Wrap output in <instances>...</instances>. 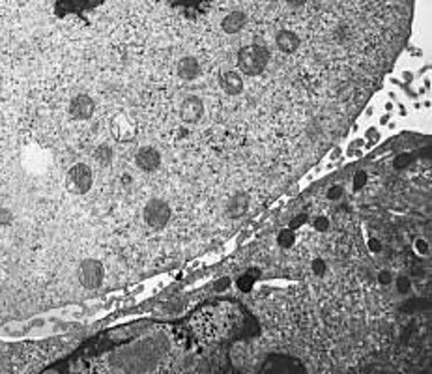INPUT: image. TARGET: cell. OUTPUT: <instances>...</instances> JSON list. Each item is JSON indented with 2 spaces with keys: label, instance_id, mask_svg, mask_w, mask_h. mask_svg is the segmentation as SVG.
Masks as SVG:
<instances>
[{
  "label": "cell",
  "instance_id": "1",
  "mask_svg": "<svg viewBox=\"0 0 432 374\" xmlns=\"http://www.w3.org/2000/svg\"><path fill=\"white\" fill-rule=\"evenodd\" d=\"M270 64V51L264 45L251 44L241 47L238 53V68L247 77H258L266 71Z\"/></svg>",
  "mask_w": 432,
  "mask_h": 374
},
{
  "label": "cell",
  "instance_id": "2",
  "mask_svg": "<svg viewBox=\"0 0 432 374\" xmlns=\"http://www.w3.org/2000/svg\"><path fill=\"white\" fill-rule=\"evenodd\" d=\"M94 186V173L86 163H75L66 173V189L71 195H86Z\"/></svg>",
  "mask_w": 432,
  "mask_h": 374
},
{
  "label": "cell",
  "instance_id": "3",
  "mask_svg": "<svg viewBox=\"0 0 432 374\" xmlns=\"http://www.w3.org/2000/svg\"><path fill=\"white\" fill-rule=\"evenodd\" d=\"M77 280L86 290H98L105 280V268L98 258L81 261L77 266Z\"/></svg>",
  "mask_w": 432,
  "mask_h": 374
},
{
  "label": "cell",
  "instance_id": "4",
  "mask_svg": "<svg viewBox=\"0 0 432 374\" xmlns=\"http://www.w3.org/2000/svg\"><path fill=\"white\" fill-rule=\"evenodd\" d=\"M143 217L144 223L152 231H163L171 223L172 210L167 201H163V198H150L143 210Z\"/></svg>",
  "mask_w": 432,
  "mask_h": 374
},
{
  "label": "cell",
  "instance_id": "5",
  "mask_svg": "<svg viewBox=\"0 0 432 374\" xmlns=\"http://www.w3.org/2000/svg\"><path fill=\"white\" fill-rule=\"evenodd\" d=\"M109 129L111 135L116 138L118 143H131L133 138L137 137V126L133 123L126 113H116L109 122Z\"/></svg>",
  "mask_w": 432,
  "mask_h": 374
},
{
  "label": "cell",
  "instance_id": "6",
  "mask_svg": "<svg viewBox=\"0 0 432 374\" xmlns=\"http://www.w3.org/2000/svg\"><path fill=\"white\" fill-rule=\"evenodd\" d=\"M68 111L71 114V118L84 122V120L92 118L94 113H96V101L90 98L89 94H77L69 101Z\"/></svg>",
  "mask_w": 432,
  "mask_h": 374
},
{
  "label": "cell",
  "instance_id": "7",
  "mask_svg": "<svg viewBox=\"0 0 432 374\" xmlns=\"http://www.w3.org/2000/svg\"><path fill=\"white\" fill-rule=\"evenodd\" d=\"M135 165L143 173H156L157 168L161 167V153L154 146L139 148L137 153H135Z\"/></svg>",
  "mask_w": 432,
  "mask_h": 374
},
{
  "label": "cell",
  "instance_id": "8",
  "mask_svg": "<svg viewBox=\"0 0 432 374\" xmlns=\"http://www.w3.org/2000/svg\"><path fill=\"white\" fill-rule=\"evenodd\" d=\"M204 116V101L199 96H187L180 105V118L184 123L201 122Z\"/></svg>",
  "mask_w": 432,
  "mask_h": 374
},
{
  "label": "cell",
  "instance_id": "9",
  "mask_svg": "<svg viewBox=\"0 0 432 374\" xmlns=\"http://www.w3.org/2000/svg\"><path fill=\"white\" fill-rule=\"evenodd\" d=\"M219 86H221V90L226 96L236 98V96H240L243 92V79L234 69H226V71H221V75H219Z\"/></svg>",
  "mask_w": 432,
  "mask_h": 374
},
{
  "label": "cell",
  "instance_id": "10",
  "mask_svg": "<svg viewBox=\"0 0 432 374\" xmlns=\"http://www.w3.org/2000/svg\"><path fill=\"white\" fill-rule=\"evenodd\" d=\"M251 198L246 191H236L228 201H226V216L231 219H241L249 210Z\"/></svg>",
  "mask_w": 432,
  "mask_h": 374
},
{
  "label": "cell",
  "instance_id": "11",
  "mask_svg": "<svg viewBox=\"0 0 432 374\" xmlns=\"http://www.w3.org/2000/svg\"><path fill=\"white\" fill-rule=\"evenodd\" d=\"M275 45H277V49H279L281 53L292 54L300 49L301 40H300V36L296 34L294 30L283 29L275 34Z\"/></svg>",
  "mask_w": 432,
  "mask_h": 374
},
{
  "label": "cell",
  "instance_id": "12",
  "mask_svg": "<svg viewBox=\"0 0 432 374\" xmlns=\"http://www.w3.org/2000/svg\"><path fill=\"white\" fill-rule=\"evenodd\" d=\"M176 71L178 77L184 81H195L199 79L202 74L201 64H199V60H196L195 56H184V59H180V62H178L176 66Z\"/></svg>",
  "mask_w": 432,
  "mask_h": 374
},
{
  "label": "cell",
  "instance_id": "13",
  "mask_svg": "<svg viewBox=\"0 0 432 374\" xmlns=\"http://www.w3.org/2000/svg\"><path fill=\"white\" fill-rule=\"evenodd\" d=\"M246 23H247V15L240 10H234L223 17L221 29L225 30L226 34H238V32L243 30Z\"/></svg>",
  "mask_w": 432,
  "mask_h": 374
},
{
  "label": "cell",
  "instance_id": "14",
  "mask_svg": "<svg viewBox=\"0 0 432 374\" xmlns=\"http://www.w3.org/2000/svg\"><path fill=\"white\" fill-rule=\"evenodd\" d=\"M98 2L99 0H56V6H59V10H62V14H66V11L90 10Z\"/></svg>",
  "mask_w": 432,
  "mask_h": 374
},
{
  "label": "cell",
  "instance_id": "15",
  "mask_svg": "<svg viewBox=\"0 0 432 374\" xmlns=\"http://www.w3.org/2000/svg\"><path fill=\"white\" fill-rule=\"evenodd\" d=\"M94 159H96V163H99L101 167H109L114 159L113 146L107 143L98 144V146L94 148Z\"/></svg>",
  "mask_w": 432,
  "mask_h": 374
},
{
  "label": "cell",
  "instance_id": "16",
  "mask_svg": "<svg viewBox=\"0 0 432 374\" xmlns=\"http://www.w3.org/2000/svg\"><path fill=\"white\" fill-rule=\"evenodd\" d=\"M296 243V232L292 228H283V231L277 234V246L283 247V249H290V247Z\"/></svg>",
  "mask_w": 432,
  "mask_h": 374
},
{
  "label": "cell",
  "instance_id": "17",
  "mask_svg": "<svg viewBox=\"0 0 432 374\" xmlns=\"http://www.w3.org/2000/svg\"><path fill=\"white\" fill-rule=\"evenodd\" d=\"M395 283V288L401 295H406L412 292V276H397L393 279Z\"/></svg>",
  "mask_w": 432,
  "mask_h": 374
},
{
  "label": "cell",
  "instance_id": "18",
  "mask_svg": "<svg viewBox=\"0 0 432 374\" xmlns=\"http://www.w3.org/2000/svg\"><path fill=\"white\" fill-rule=\"evenodd\" d=\"M255 280H256V277L253 276V273H249V271H247V273H243V276L238 279V283H236V285H238V288H240L241 292H251V290H253V286H255Z\"/></svg>",
  "mask_w": 432,
  "mask_h": 374
},
{
  "label": "cell",
  "instance_id": "19",
  "mask_svg": "<svg viewBox=\"0 0 432 374\" xmlns=\"http://www.w3.org/2000/svg\"><path fill=\"white\" fill-rule=\"evenodd\" d=\"M413 249H416V253H418L419 256H431V243H428L425 238H418V240L413 241Z\"/></svg>",
  "mask_w": 432,
  "mask_h": 374
},
{
  "label": "cell",
  "instance_id": "20",
  "mask_svg": "<svg viewBox=\"0 0 432 374\" xmlns=\"http://www.w3.org/2000/svg\"><path fill=\"white\" fill-rule=\"evenodd\" d=\"M367 182H368V174L365 173V171H358V173L353 174V178H352L353 191H359V189H363V187L367 186Z\"/></svg>",
  "mask_w": 432,
  "mask_h": 374
},
{
  "label": "cell",
  "instance_id": "21",
  "mask_svg": "<svg viewBox=\"0 0 432 374\" xmlns=\"http://www.w3.org/2000/svg\"><path fill=\"white\" fill-rule=\"evenodd\" d=\"M311 268H313V273L316 277H324L326 273H328V264H326V261H322V258H314Z\"/></svg>",
  "mask_w": 432,
  "mask_h": 374
},
{
  "label": "cell",
  "instance_id": "22",
  "mask_svg": "<svg viewBox=\"0 0 432 374\" xmlns=\"http://www.w3.org/2000/svg\"><path fill=\"white\" fill-rule=\"evenodd\" d=\"M313 227L316 232H328L329 227H331V223H329V219L326 216H318L313 221Z\"/></svg>",
  "mask_w": 432,
  "mask_h": 374
},
{
  "label": "cell",
  "instance_id": "23",
  "mask_svg": "<svg viewBox=\"0 0 432 374\" xmlns=\"http://www.w3.org/2000/svg\"><path fill=\"white\" fill-rule=\"evenodd\" d=\"M393 279H395V277H393L391 270H380L378 273H376V280H378V285L382 286H389L393 283Z\"/></svg>",
  "mask_w": 432,
  "mask_h": 374
},
{
  "label": "cell",
  "instance_id": "24",
  "mask_svg": "<svg viewBox=\"0 0 432 374\" xmlns=\"http://www.w3.org/2000/svg\"><path fill=\"white\" fill-rule=\"evenodd\" d=\"M344 195V187L343 186H331L328 189V198L329 201H341Z\"/></svg>",
  "mask_w": 432,
  "mask_h": 374
},
{
  "label": "cell",
  "instance_id": "25",
  "mask_svg": "<svg viewBox=\"0 0 432 374\" xmlns=\"http://www.w3.org/2000/svg\"><path fill=\"white\" fill-rule=\"evenodd\" d=\"M367 246H368V251L374 253V255H380V253L383 251V243L382 240H378V238H371Z\"/></svg>",
  "mask_w": 432,
  "mask_h": 374
},
{
  "label": "cell",
  "instance_id": "26",
  "mask_svg": "<svg viewBox=\"0 0 432 374\" xmlns=\"http://www.w3.org/2000/svg\"><path fill=\"white\" fill-rule=\"evenodd\" d=\"M231 285H232L231 277H221V279H217L216 283H214V288H216V292H225Z\"/></svg>",
  "mask_w": 432,
  "mask_h": 374
},
{
  "label": "cell",
  "instance_id": "27",
  "mask_svg": "<svg viewBox=\"0 0 432 374\" xmlns=\"http://www.w3.org/2000/svg\"><path fill=\"white\" fill-rule=\"evenodd\" d=\"M305 223H307V216H305V213H300V216H296L294 219L290 221V227L288 228L296 231V228L301 227V225H305Z\"/></svg>",
  "mask_w": 432,
  "mask_h": 374
},
{
  "label": "cell",
  "instance_id": "28",
  "mask_svg": "<svg viewBox=\"0 0 432 374\" xmlns=\"http://www.w3.org/2000/svg\"><path fill=\"white\" fill-rule=\"evenodd\" d=\"M410 161H412V156H398V158L395 159V161H393V167H395V168H404Z\"/></svg>",
  "mask_w": 432,
  "mask_h": 374
},
{
  "label": "cell",
  "instance_id": "29",
  "mask_svg": "<svg viewBox=\"0 0 432 374\" xmlns=\"http://www.w3.org/2000/svg\"><path fill=\"white\" fill-rule=\"evenodd\" d=\"M286 2H288L290 6H303V4H307L309 0H286Z\"/></svg>",
  "mask_w": 432,
  "mask_h": 374
}]
</instances>
